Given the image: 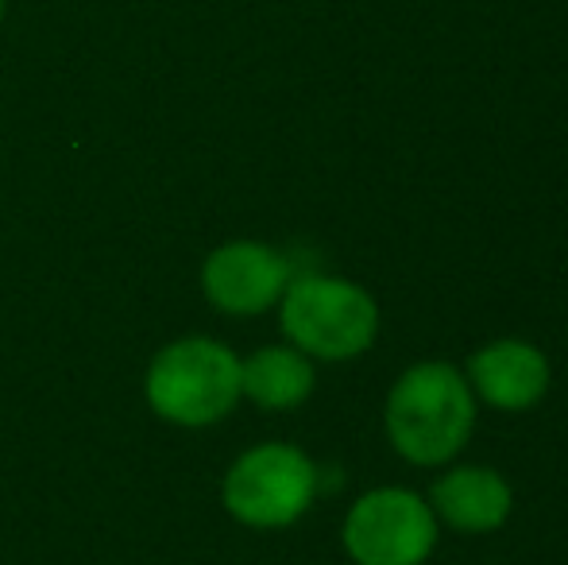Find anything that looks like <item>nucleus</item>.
<instances>
[{"mask_svg": "<svg viewBox=\"0 0 568 565\" xmlns=\"http://www.w3.org/2000/svg\"><path fill=\"white\" fill-rule=\"evenodd\" d=\"M221 496L232 519L255 531H278L298 523L317 496V465L291 442L252 445L232 461Z\"/></svg>", "mask_w": 568, "mask_h": 565, "instance_id": "obj_4", "label": "nucleus"}, {"mask_svg": "<svg viewBox=\"0 0 568 565\" xmlns=\"http://www.w3.org/2000/svg\"><path fill=\"white\" fill-rule=\"evenodd\" d=\"M278 325L286 341L310 361L344 364L364 356L379 337V302L344 275L310 272L286 283L278 299Z\"/></svg>", "mask_w": 568, "mask_h": 565, "instance_id": "obj_2", "label": "nucleus"}, {"mask_svg": "<svg viewBox=\"0 0 568 565\" xmlns=\"http://www.w3.org/2000/svg\"><path fill=\"white\" fill-rule=\"evenodd\" d=\"M479 403L453 361H418L390 384L383 426L406 465L445 468L476 434Z\"/></svg>", "mask_w": 568, "mask_h": 565, "instance_id": "obj_1", "label": "nucleus"}, {"mask_svg": "<svg viewBox=\"0 0 568 565\" xmlns=\"http://www.w3.org/2000/svg\"><path fill=\"white\" fill-rule=\"evenodd\" d=\"M291 264L278 249L263 241H232L210 252L202 268L205 299L232 317H252L263 310L278 306L286 283H291Z\"/></svg>", "mask_w": 568, "mask_h": 565, "instance_id": "obj_7", "label": "nucleus"}, {"mask_svg": "<svg viewBox=\"0 0 568 565\" xmlns=\"http://www.w3.org/2000/svg\"><path fill=\"white\" fill-rule=\"evenodd\" d=\"M317 372L306 353L286 345H263L240 361V392L263 411H294L314 395Z\"/></svg>", "mask_w": 568, "mask_h": 565, "instance_id": "obj_9", "label": "nucleus"}, {"mask_svg": "<svg viewBox=\"0 0 568 565\" xmlns=\"http://www.w3.org/2000/svg\"><path fill=\"white\" fill-rule=\"evenodd\" d=\"M464 376H468V387L479 407H491L499 415H523L549 395L554 364L534 341L495 337L468 356Z\"/></svg>", "mask_w": 568, "mask_h": 565, "instance_id": "obj_6", "label": "nucleus"}, {"mask_svg": "<svg viewBox=\"0 0 568 565\" xmlns=\"http://www.w3.org/2000/svg\"><path fill=\"white\" fill-rule=\"evenodd\" d=\"M240 356L213 337H182L148 369V403L179 426H213L240 403Z\"/></svg>", "mask_w": 568, "mask_h": 565, "instance_id": "obj_3", "label": "nucleus"}, {"mask_svg": "<svg viewBox=\"0 0 568 565\" xmlns=\"http://www.w3.org/2000/svg\"><path fill=\"white\" fill-rule=\"evenodd\" d=\"M437 523L456 535H495L515 512V488L491 465H445L426 492Z\"/></svg>", "mask_w": 568, "mask_h": 565, "instance_id": "obj_8", "label": "nucleus"}, {"mask_svg": "<svg viewBox=\"0 0 568 565\" xmlns=\"http://www.w3.org/2000/svg\"><path fill=\"white\" fill-rule=\"evenodd\" d=\"M442 523L422 492L383 484L344 512L341 543L356 565H426L437 551Z\"/></svg>", "mask_w": 568, "mask_h": 565, "instance_id": "obj_5", "label": "nucleus"}, {"mask_svg": "<svg viewBox=\"0 0 568 565\" xmlns=\"http://www.w3.org/2000/svg\"><path fill=\"white\" fill-rule=\"evenodd\" d=\"M4 12H8V0H0V23H4Z\"/></svg>", "mask_w": 568, "mask_h": 565, "instance_id": "obj_10", "label": "nucleus"}]
</instances>
